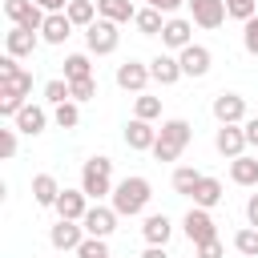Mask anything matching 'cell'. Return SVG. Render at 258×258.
Instances as JSON below:
<instances>
[{"label":"cell","instance_id":"cell-27","mask_svg":"<svg viewBox=\"0 0 258 258\" xmlns=\"http://www.w3.org/2000/svg\"><path fill=\"white\" fill-rule=\"evenodd\" d=\"M133 24H137V32L141 36H161V28H165V20H161V12L157 8H137V16H133Z\"/></svg>","mask_w":258,"mask_h":258},{"label":"cell","instance_id":"cell-10","mask_svg":"<svg viewBox=\"0 0 258 258\" xmlns=\"http://www.w3.org/2000/svg\"><path fill=\"white\" fill-rule=\"evenodd\" d=\"M153 77H149V64H141V60H125V64H117V85L125 89V93H145V85H149Z\"/></svg>","mask_w":258,"mask_h":258},{"label":"cell","instance_id":"cell-18","mask_svg":"<svg viewBox=\"0 0 258 258\" xmlns=\"http://www.w3.org/2000/svg\"><path fill=\"white\" fill-rule=\"evenodd\" d=\"M36 44H40V36L28 32V28H16V24H12V32H4V52L16 56V60H20V56H32Z\"/></svg>","mask_w":258,"mask_h":258},{"label":"cell","instance_id":"cell-41","mask_svg":"<svg viewBox=\"0 0 258 258\" xmlns=\"http://www.w3.org/2000/svg\"><path fill=\"white\" fill-rule=\"evenodd\" d=\"M242 133H246V145L258 149V117H246V121H242Z\"/></svg>","mask_w":258,"mask_h":258},{"label":"cell","instance_id":"cell-40","mask_svg":"<svg viewBox=\"0 0 258 258\" xmlns=\"http://www.w3.org/2000/svg\"><path fill=\"white\" fill-rule=\"evenodd\" d=\"M16 125L12 129H0V157H16Z\"/></svg>","mask_w":258,"mask_h":258},{"label":"cell","instance_id":"cell-26","mask_svg":"<svg viewBox=\"0 0 258 258\" xmlns=\"http://www.w3.org/2000/svg\"><path fill=\"white\" fill-rule=\"evenodd\" d=\"M32 198H36V206H56V198H60L56 177L52 173H36L32 177Z\"/></svg>","mask_w":258,"mask_h":258},{"label":"cell","instance_id":"cell-23","mask_svg":"<svg viewBox=\"0 0 258 258\" xmlns=\"http://www.w3.org/2000/svg\"><path fill=\"white\" fill-rule=\"evenodd\" d=\"M141 234H145V242H149V246H165V242H169V234H173V222H169L165 214H149V218H145V226H141Z\"/></svg>","mask_w":258,"mask_h":258},{"label":"cell","instance_id":"cell-25","mask_svg":"<svg viewBox=\"0 0 258 258\" xmlns=\"http://www.w3.org/2000/svg\"><path fill=\"white\" fill-rule=\"evenodd\" d=\"M230 181L234 185H258V157H234L230 161Z\"/></svg>","mask_w":258,"mask_h":258},{"label":"cell","instance_id":"cell-5","mask_svg":"<svg viewBox=\"0 0 258 258\" xmlns=\"http://www.w3.org/2000/svg\"><path fill=\"white\" fill-rule=\"evenodd\" d=\"M85 44H89V52H97V56H109V52H117V44H121V32H117V24L113 20H93L89 28H85Z\"/></svg>","mask_w":258,"mask_h":258},{"label":"cell","instance_id":"cell-13","mask_svg":"<svg viewBox=\"0 0 258 258\" xmlns=\"http://www.w3.org/2000/svg\"><path fill=\"white\" fill-rule=\"evenodd\" d=\"M214 149L222 153V157H242V149H246V133H242V125H218V133H214Z\"/></svg>","mask_w":258,"mask_h":258},{"label":"cell","instance_id":"cell-46","mask_svg":"<svg viewBox=\"0 0 258 258\" xmlns=\"http://www.w3.org/2000/svg\"><path fill=\"white\" fill-rule=\"evenodd\" d=\"M141 258H169V254H165V246H149Z\"/></svg>","mask_w":258,"mask_h":258},{"label":"cell","instance_id":"cell-9","mask_svg":"<svg viewBox=\"0 0 258 258\" xmlns=\"http://www.w3.org/2000/svg\"><path fill=\"white\" fill-rule=\"evenodd\" d=\"M81 226H85V234H89V238H109V234L117 230V210L97 202V206H89V214H85V222H81Z\"/></svg>","mask_w":258,"mask_h":258},{"label":"cell","instance_id":"cell-36","mask_svg":"<svg viewBox=\"0 0 258 258\" xmlns=\"http://www.w3.org/2000/svg\"><path fill=\"white\" fill-rule=\"evenodd\" d=\"M77 258H113V254H109L105 238H85V242L77 246Z\"/></svg>","mask_w":258,"mask_h":258},{"label":"cell","instance_id":"cell-37","mask_svg":"<svg viewBox=\"0 0 258 258\" xmlns=\"http://www.w3.org/2000/svg\"><path fill=\"white\" fill-rule=\"evenodd\" d=\"M242 44H246V52H250V56H258V16L242 24Z\"/></svg>","mask_w":258,"mask_h":258},{"label":"cell","instance_id":"cell-22","mask_svg":"<svg viewBox=\"0 0 258 258\" xmlns=\"http://www.w3.org/2000/svg\"><path fill=\"white\" fill-rule=\"evenodd\" d=\"M97 16L113 20V24H129L137 16V8H133V0H97Z\"/></svg>","mask_w":258,"mask_h":258},{"label":"cell","instance_id":"cell-2","mask_svg":"<svg viewBox=\"0 0 258 258\" xmlns=\"http://www.w3.org/2000/svg\"><path fill=\"white\" fill-rule=\"evenodd\" d=\"M189 137H194V129H189V121H181V117H173V121H165L161 129H157V145L149 149L157 161H177L181 157V149L189 145Z\"/></svg>","mask_w":258,"mask_h":258},{"label":"cell","instance_id":"cell-39","mask_svg":"<svg viewBox=\"0 0 258 258\" xmlns=\"http://www.w3.org/2000/svg\"><path fill=\"white\" fill-rule=\"evenodd\" d=\"M24 105H28L24 97H0V117H8V121H16V113H20Z\"/></svg>","mask_w":258,"mask_h":258},{"label":"cell","instance_id":"cell-11","mask_svg":"<svg viewBox=\"0 0 258 258\" xmlns=\"http://www.w3.org/2000/svg\"><path fill=\"white\" fill-rule=\"evenodd\" d=\"M56 218H64V222H85V214H89V198H85V189H60V198H56Z\"/></svg>","mask_w":258,"mask_h":258},{"label":"cell","instance_id":"cell-42","mask_svg":"<svg viewBox=\"0 0 258 258\" xmlns=\"http://www.w3.org/2000/svg\"><path fill=\"white\" fill-rule=\"evenodd\" d=\"M198 258H222V242L214 238V242H202L198 246Z\"/></svg>","mask_w":258,"mask_h":258},{"label":"cell","instance_id":"cell-8","mask_svg":"<svg viewBox=\"0 0 258 258\" xmlns=\"http://www.w3.org/2000/svg\"><path fill=\"white\" fill-rule=\"evenodd\" d=\"M210 109H214L218 125H242L246 121V97H238V93H218Z\"/></svg>","mask_w":258,"mask_h":258},{"label":"cell","instance_id":"cell-44","mask_svg":"<svg viewBox=\"0 0 258 258\" xmlns=\"http://www.w3.org/2000/svg\"><path fill=\"white\" fill-rule=\"evenodd\" d=\"M246 218H250V226L258 230V194H250V202H246Z\"/></svg>","mask_w":258,"mask_h":258},{"label":"cell","instance_id":"cell-17","mask_svg":"<svg viewBox=\"0 0 258 258\" xmlns=\"http://www.w3.org/2000/svg\"><path fill=\"white\" fill-rule=\"evenodd\" d=\"M125 145H129V149H137V153H145V149H153V145H157V129H153L149 121L133 117V121L125 125Z\"/></svg>","mask_w":258,"mask_h":258},{"label":"cell","instance_id":"cell-7","mask_svg":"<svg viewBox=\"0 0 258 258\" xmlns=\"http://www.w3.org/2000/svg\"><path fill=\"white\" fill-rule=\"evenodd\" d=\"M181 230H185V238H189L194 246H202V242H214V238H218V226H214L210 210H202V206H194V210L181 218Z\"/></svg>","mask_w":258,"mask_h":258},{"label":"cell","instance_id":"cell-31","mask_svg":"<svg viewBox=\"0 0 258 258\" xmlns=\"http://www.w3.org/2000/svg\"><path fill=\"white\" fill-rule=\"evenodd\" d=\"M234 250L246 254V258H258V230H254V226L238 230V234H234Z\"/></svg>","mask_w":258,"mask_h":258},{"label":"cell","instance_id":"cell-20","mask_svg":"<svg viewBox=\"0 0 258 258\" xmlns=\"http://www.w3.org/2000/svg\"><path fill=\"white\" fill-rule=\"evenodd\" d=\"M149 77H153L157 85H177V81H181V64H177V56L157 52V56L149 60Z\"/></svg>","mask_w":258,"mask_h":258},{"label":"cell","instance_id":"cell-6","mask_svg":"<svg viewBox=\"0 0 258 258\" xmlns=\"http://www.w3.org/2000/svg\"><path fill=\"white\" fill-rule=\"evenodd\" d=\"M4 16H8L16 28H28V32H40L44 20H48V12H44L40 4H32V0H4Z\"/></svg>","mask_w":258,"mask_h":258},{"label":"cell","instance_id":"cell-16","mask_svg":"<svg viewBox=\"0 0 258 258\" xmlns=\"http://www.w3.org/2000/svg\"><path fill=\"white\" fill-rule=\"evenodd\" d=\"M189 36H194V24H189V20H181V16H169V20H165V28H161V44H165V48H177V52L194 44Z\"/></svg>","mask_w":258,"mask_h":258},{"label":"cell","instance_id":"cell-38","mask_svg":"<svg viewBox=\"0 0 258 258\" xmlns=\"http://www.w3.org/2000/svg\"><path fill=\"white\" fill-rule=\"evenodd\" d=\"M97 97V81H73V101H93Z\"/></svg>","mask_w":258,"mask_h":258},{"label":"cell","instance_id":"cell-19","mask_svg":"<svg viewBox=\"0 0 258 258\" xmlns=\"http://www.w3.org/2000/svg\"><path fill=\"white\" fill-rule=\"evenodd\" d=\"M69 36H73L69 12H48V20H44V28H40V40H44V44H64Z\"/></svg>","mask_w":258,"mask_h":258},{"label":"cell","instance_id":"cell-24","mask_svg":"<svg viewBox=\"0 0 258 258\" xmlns=\"http://www.w3.org/2000/svg\"><path fill=\"white\" fill-rule=\"evenodd\" d=\"M218 202H222V181H218V177H210V173H202V181H198V189H194V206L214 210Z\"/></svg>","mask_w":258,"mask_h":258},{"label":"cell","instance_id":"cell-14","mask_svg":"<svg viewBox=\"0 0 258 258\" xmlns=\"http://www.w3.org/2000/svg\"><path fill=\"white\" fill-rule=\"evenodd\" d=\"M85 238H89V234H85V226H81V222H64V218L48 230V242H52L56 250H73V254H77V246H81Z\"/></svg>","mask_w":258,"mask_h":258},{"label":"cell","instance_id":"cell-15","mask_svg":"<svg viewBox=\"0 0 258 258\" xmlns=\"http://www.w3.org/2000/svg\"><path fill=\"white\" fill-rule=\"evenodd\" d=\"M189 12H194V24H202V28H222V20H226V0H189Z\"/></svg>","mask_w":258,"mask_h":258},{"label":"cell","instance_id":"cell-34","mask_svg":"<svg viewBox=\"0 0 258 258\" xmlns=\"http://www.w3.org/2000/svg\"><path fill=\"white\" fill-rule=\"evenodd\" d=\"M133 117H141V121H153V117H161V97H137V105H133Z\"/></svg>","mask_w":258,"mask_h":258},{"label":"cell","instance_id":"cell-33","mask_svg":"<svg viewBox=\"0 0 258 258\" xmlns=\"http://www.w3.org/2000/svg\"><path fill=\"white\" fill-rule=\"evenodd\" d=\"M226 16H234V20H254L258 16V0H226Z\"/></svg>","mask_w":258,"mask_h":258},{"label":"cell","instance_id":"cell-43","mask_svg":"<svg viewBox=\"0 0 258 258\" xmlns=\"http://www.w3.org/2000/svg\"><path fill=\"white\" fill-rule=\"evenodd\" d=\"M145 4H149V8H157V12H177L185 0H145Z\"/></svg>","mask_w":258,"mask_h":258},{"label":"cell","instance_id":"cell-21","mask_svg":"<svg viewBox=\"0 0 258 258\" xmlns=\"http://www.w3.org/2000/svg\"><path fill=\"white\" fill-rule=\"evenodd\" d=\"M20 133H28V137H36V133H44V125H48V113L40 109V105H24L20 113H16V121H12Z\"/></svg>","mask_w":258,"mask_h":258},{"label":"cell","instance_id":"cell-12","mask_svg":"<svg viewBox=\"0 0 258 258\" xmlns=\"http://www.w3.org/2000/svg\"><path fill=\"white\" fill-rule=\"evenodd\" d=\"M210 48L206 44H189V48H181L177 52V64H181V77H206L210 73Z\"/></svg>","mask_w":258,"mask_h":258},{"label":"cell","instance_id":"cell-35","mask_svg":"<svg viewBox=\"0 0 258 258\" xmlns=\"http://www.w3.org/2000/svg\"><path fill=\"white\" fill-rule=\"evenodd\" d=\"M52 121H56L60 129H77V121H81V109H77V101H64V105H56Z\"/></svg>","mask_w":258,"mask_h":258},{"label":"cell","instance_id":"cell-29","mask_svg":"<svg viewBox=\"0 0 258 258\" xmlns=\"http://www.w3.org/2000/svg\"><path fill=\"white\" fill-rule=\"evenodd\" d=\"M89 77H93V64H89L85 52L64 56V81H69V85H73V81H89Z\"/></svg>","mask_w":258,"mask_h":258},{"label":"cell","instance_id":"cell-30","mask_svg":"<svg viewBox=\"0 0 258 258\" xmlns=\"http://www.w3.org/2000/svg\"><path fill=\"white\" fill-rule=\"evenodd\" d=\"M198 181H202V173H198L194 165H177V169H173V189H177L181 198H194Z\"/></svg>","mask_w":258,"mask_h":258},{"label":"cell","instance_id":"cell-28","mask_svg":"<svg viewBox=\"0 0 258 258\" xmlns=\"http://www.w3.org/2000/svg\"><path fill=\"white\" fill-rule=\"evenodd\" d=\"M64 12H69V20H73V28H77V24L89 28V24L97 20V4H93V0H69Z\"/></svg>","mask_w":258,"mask_h":258},{"label":"cell","instance_id":"cell-32","mask_svg":"<svg viewBox=\"0 0 258 258\" xmlns=\"http://www.w3.org/2000/svg\"><path fill=\"white\" fill-rule=\"evenodd\" d=\"M44 101H48V105H64V101H73V85L60 81V77L48 81V85H44Z\"/></svg>","mask_w":258,"mask_h":258},{"label":"cell","instance_id":"cell-45","mask_svg":"<svg viewBox=\"0 0 258 258\" xmlns=\"http://www.w3.org/2000/svg\"><path fill=\"white\" fill-rule=\"evenodd\" d=\"M32 4H40L44 12H64L69 8V0H32Z\"/></svg>","mask_w":258,"mask_h":258},{"label":"cell","instance_id":"cell-1","mask_svg":"<svg viewBox=\"0 0 258 258\" xmlns=\"http://www.w3.org/2000/svg\"><path fill=\"white\" fill-rule=\"evenodd\" d=\"M113 210H117V218H137L145 206H149V198H153V185H149V177H141V173H133V177H121L117 185H113Z\"/></svg>","mask_w":258,"mask_h":258},{"label":"cell","instance_id":"cell-3","mask_svg":"<svg viewBox=\"0 0 258 258\" xmlns=\"http://www.w3.org/2000/svg\"><path fill=\"white\" fill-rule=\"evenodd\" d=\"M81 189L93 202H101L105 194H113V161L109 157H89L81 165Z\"/></svg>","mask_w":258,"mask_h":258},{"label":"cell","instance_id":"cell-4","mask_svg":"<svg viewBox=\"0 0 258 258\" xmlns=\"http://www.w3.org/2000/svg\"><path fill=\"white\" fill-rule=\"evenodd\" d=\"M32 93V73H24L16 64V56L4 52L0 60V97H28Z\"/></svg>","mask_w":258,"mask_h":258}]
</instances>
